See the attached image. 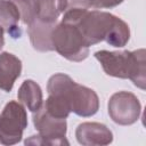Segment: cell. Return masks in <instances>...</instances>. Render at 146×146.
I'll return each instance as SVG.
<instances>
[{"label": "cell", "instance_id": "obj_16", "mask_svg": "<svg viewBox=\"0 0 146 146\" xmlns=\"http://www.w3.org/2000/svg\"><path fill=\"white\" fill-rule=\"evenodd\" d=\"M123 2V0H92V7L95 8H112Z\"/></svg>", "mask_w": 146, "mask_h": 146}, {"label": "cell", "instance_id": "obj_6", "mask_svg": "<svg viewBox=\"0 0 146 146\" xmlns=\"http://www.w3.org/2000/svg\"><path fill=\"white\" fill-rule=\"evenodd\" d=\"M26 127L27 115L23 105L15 100L7 103L0 114V143L3 145L18 143Z\"/></svg>", "mask_w": 146, "mask_h": 146}, {"label": "cell", "instance_id": "obj_14", "mask_svg": "<svg viewBox=\"0 0 146 146\" xmlns=\"http://www.w3.org/2000/svg\"><path fill=\"white\" fill-rule=\"evenodd\" d=\"M19 11L21 19L24 24H30L36 16V0H10Z\"/></svg>", "mask_w": 146, "mask_h": 146}, {"label": "cell", "instance_id": "obj_7", "mask_svg": "<svg viewBox=\"0 0 146 146\" xmlns=\"http://www.w3.org/2000/svg\"><path fill=\"white\" fill-rule=\"evenodd\" d=\"M108 114L115 123L130 125L135 123L140 115V103L131 92H115L108 100Z\"/></svg>", "mask_w": 146, "mask_h": 146}, {"label": "cell", "instance_id": "obj_11", "mask_svg": "<svg viewBox=\"0 0 146 146\" xmlns=\"http://www.w3.org/2000/svg\"><path fill=\"white\" fill-rule=\"evenodd\" d=\"M19 18V11L13 1L0 0V26L13 38L21 36V30L17 26Z\"/></svg>", "mask_w": 146, "mask_h": 146}, {"label": "cell", "instance_id": "obj_1", "mask_svg": "<svg viewBox=\"0 0 146 146\" xmlns=\"http://www.w3.org/2000/svg\"><path fill=\"white\" fill-rule=\"evenodd\" d=\"M62 22L76 24L89 47L100 41L113 47H123L130 38L128 24L106 11L71 8L65 10Z\"/></svg>", "mask_w": 146, "mask_h": 146}, {"label": "cell", "instance_id": "obj_2", "mask_svg": "<svg viewBox=\"0 0 146 146\" xmlns=\"http://www.w3.org/2000/svg\"><path fill=\"white\" fill-rule=\"evenodd\" d=\"M47 90L50 96L60 99L71 112L79 116H91L98 111L97 94L92 89L74 82L66 74H54L48 81Z\"/></svg>", "mask_w": 146, "mask_h": 146}, {"label": "cell", "instance_id": "obj_9", "mask_svg": "<svg viewBox=\"0 0 146 146\" xmlns=\"http://www.w3.org/2000/svg\"><path fill=\"white\" fill-rule=\"evenodd\" d=\"M56 23H46L36 17L29 24V35L31 43L35 50L39 51H51L54 50L51 41V32Z\"/></svg>", "mask_w": 146, "mask_h": 146}, {"label": "cell", "instance_id": "obj_4", "mask_svg": "<svg viewBox=\"0 0 146 146\" xmlns=\"http://www.w3.org/2000/svg\"><path fill=\"white\" fill-rule=\"evenodd\" d=\"M54 50L71 62H81L89 55L87 44L76 24L62 22L51 32Z\"/></svg>", "mask_w": 146, "mask_h": 146}, {"label": "cell", "instance_id": "obj_13", "mask_svg": "<svg viewBox=\"0 0 146 146\" xmlns=\"http://www.w3.org/2000/svg\"><path fill=\"white\" fill-rule=\"evenodd\" d=\"M65 10V0H36L35 17L46 23H56L58 16Z\"/></svg>", "mask_w": 146, "mask_h": 146}, {"label": "cell", "instance_id": "obj_10", "mask_svg": "<svg viewBox=\"0 0 146 146\" xmlns=\"http://www.w3.org/2000/svg\"><path fill=\"white\" fill-rule=\"evenodd\" d=\"M22 62L10 52L0 54V89L10 91L16 79L21 75Z\"/></svg>", "mask_w": 146, "mask_h": 146}, {"label": "cell", "instance_id": "obj_15", "mask_svg": "<svg viewBox=\"0 0 146 146\" xmlns=\"http://www.w3.org/2000/svg\"><path fill=\"white\" fill-rule=\"evenodd\" d=\"M66 2V10L71 8H82L88 9L92 6V0H65Z\"/></svg>", "mask_w": 146, "mask_h": 146}, {"label": "cell", "instance_id": "obj_8", "mask_svg": "<svg viewBox=\"0 0 146 146\" xmlns=\"http://www.w3.org/2000/svg\"><path fill=\"white\" fill-rule=\"evenodd\" d=\"M75 137L81 145L98 146L108 145L113 140L111 130L98 122H84L78 125Z\"/></svg>", "mask_w": 146, "mask_h": 146}, {"label": "cell", "instance_id": "obj_3", "mask_svg": "<svg viewBox=\"0 0 146 146\" xmlns=\"http://www.w3.org/2000/svg\"><path fill=\"white\" fill-rule=\"evenodd\" d=\"M145 54V49L135 51L99 50L95 52V57L107 75L120 79H130L135 86L144 90L146 86Z\"/></svg>", "mask_w": 146, "mask_h": 146}, {"label": "cell", "instance_id": "obj_17", "mask_svg": "<svg viewBox=\"0 0 146 146\" xmlns=\"http://www.w3.org/2000/svg\"><path fill=\"white\" fill-rule=\"evenodd\" d=\"M3 29L0 26V50H1V48L3 47V44H5V38H3Z\"/></svg>", "mask_w": 146, "mask_h": 146}, {"label": "cell", "instance_id": "obj_5", "mask_svg": "<svg viewBox=\"0 0 146 146\" xmlns=\"http://www.w3.org/2000/svg\"><path fill=\"white\" fill-rule=\"evenodd\" d=\"M33 123L39 135L26 139V145H68L65 138L66 119L55 117L41 106L33 114Z\"/></svg>", "mask_w": 146, "mask_h": 146}, {"label": "cell", "instance_id": "obj_12", "mask_svg": "<svg viewBox=\"0 0 146 146\" xmlns=\"http://www.w3.org/2000/svg\"><path fill=\"white\" fill-rule=\"evenodd\" d=\"M18 100L31 112H36L42 106V90L33 80H25L17 92Z\"/></svg>", "mask_w": 146, "mask_h": 146}]
</instances>
